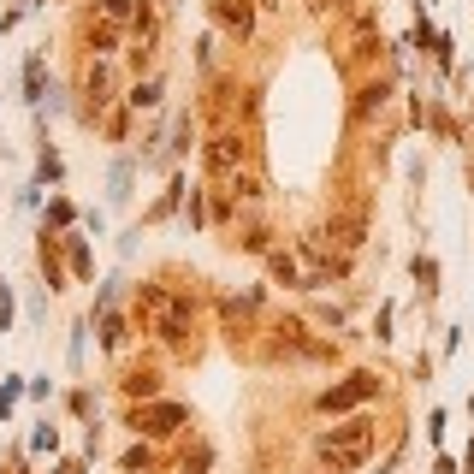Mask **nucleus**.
Wrapping results in <instances>:
<instances>
[{
    "label": "nucleus",
    "mask_w": 474,
    "mask_h": 474,
    "mask_svg": "<svg viewBox=\"0 0 474 474\" xmlns=\"http://www.w3.org/2000/svg\"><path fill=\"white\" fill-rule=\"evenodd\" d=\"M214 469V445L201 439V433H184V445H178V474H208Z\"/></svg>",
    "instance_id": "19"
},
{
    "label": "nucleus",
    "mask_w": 474,
    "mask_h": 474,
    "mask_svg": "<svg viewBox=\"0 0 474 474\" xmlns=\"http://www.w3.org/2000/svg\"><path fill=\"white\" fill-rule=\"evenodd\" d=\"M77 42H84V59H113V48L125 42V30L101 24L95 13H84V24H77Z\"/></svg>",
    "instance_id": "12"
},
{
    "label": "nucleus",
    "mask_w": 474,
    "mask_h": 474,
    "mask_svg": "<svg viewBox=\"0 0 474 474\" xmlns=\"http://www.w3.org/2000/svg\"><path fill=\"white\" fill-rule=\"evenodd\" d=\"M391 320H398V302H380V315H374V332H368L374 344H391V338H398V332H391Z\"/></svg>",
    "instance_id": "30"
},
{
    "label": "nucleus",
    "mask_w": 474,
    "mask_h": 474,
    "mask_svg": "<svg viewBox=\"0 0 474 474\" xmlns=\"http://www.w3.org/2000/svg\"><path fill=\"white\" fill-rule=\"evenodd\" d=\"M77 226V208L66 196H48V214H42V231H59V237H66V231Z\"/></svg>",
    "instance_id": "24"
},
{
    "label": "nucleus",
    "mask_w": 474,
    "mask_h": 474,
    "mask_svg": "<svg viewBox=\"0 0 474 474\" xmlns=\"http://www.w3.org/2000/svg\"><path fill=\"white\" fill-rule=\"evenodd\" d=\"M48 84H54V77H48V48H30L24 54V101H30V113L48 101Z\"/></svg>",
    "instance_id": "16"
},
{
    "label": "nucleus",
    "mask_w": 474,
    "mask_h": 474,
    "mask_svg": "<svg viewBox=\"0 0 474 474\" xmlns=\"http://www.w3.org/2000/svg\"><path fill=\"white\" fill-rule=\"evenodd\" d=\"M409 273H416V285H421V302H439V255H427V249H421L416 261H409Z\"/></svg>",
    "instance_id": "22"
},
{
    "label": "nucleus",
    "mask_w": 474,
    "mask_h": 474,
    "mask_svg": "<svg viewBox=\"0 0 474 474\" xmlns=\"http://www.w3.org/2000/svg\"><path fill=\"white\" fill-rule=\"evenodd\" d=\"M427 445H433V451L445 445V409H439V403L427 409Z\"/></svg>",
    "instance_id": "32"
},
{
    "label": "nucleus",
    "mask_w": 474,
    "mask_h": 474,
    "mask_svg": "<svg viewBox=\"0 0 474 474\" xmlns=\"http://www.w3.org/2000/svg\"><path fill=\"white\" fill-rule=\"evenodd\" d=\"M374 451H380V416L374 409H356V416H344V421H332V427L315 433V462L326 474H356Z\"/></svg>",
    "instance_id": "2"
},
{
    "label": "nucleus",
    "mask_w": 474,
    "mask_h": 474,
    "mask_svg": "<svg viewBox=\"0 0 474 474\" xmlns=\"http://www.w3.org/2000/svg\"><path fill=\"white\" fill-rule=\"evenodd\" d=\"M137 173H143V166H137V155H119L113 166H107V208H125V201H130Z\"/></svg>",
    "instance_id": "17"
},
{
    "label": "nucleus",
    "mask_w": 474,
    "mask_h": 474,
    "mask_svg": "<svg viewBox=\"0 0 474 474\" xmlns=\"http://www.w3.org/2000/svg\"><path fill=\"white\" fill-rule=\"evenodd\" d=\"M119 101V72L113 59H84V72H77V119L84 125H101V113Z\"/></svg>",
    "instance_id": "6"
},
{
    "label": "nucleus",
    "mask_w": 474,
    "mask_h": 474,
    "mask_svg": "<svg viewBox=\"0 0 474 474\" xmlns=\"http://www.w3.org/2000/svg\"><path fill=\"white\" fill-rule=\"evenodd\" d=\"M30 451H36V457H54V451H59V427H54L48 416L30 427Z\"/></svg>",
    "instance_id": "28"
},
{
    "label": "nucleus",
    "mask_w": 474,
    "mask_h": 474,
    "mask_svg": "<svg viewBox=\"0 0 474 474\" xmlns=\"http://www.w3.org/2000/svg\"><path fill=\"white\" fill-rule=\"evenodd\" d=\"M457 469H462V462L451 457V451H433V474H457Z\"/></svg>",
    "instance_id": "35"
},
{
    "label": "nucleus",
    "mask_w": 474,
    "mask_h": 474,
    "mask_svg": "<svg viewBox=\"0 0 474 474\" xmlns=\"http://www.w3.org/2000/svg\"><path fill=\"white\" fill-rule=\"evenodd\" d=\"M184 196H190V178H184V173H173V178H166V190H160V196L143 208V219H137V226H160V219L184 214Z\"/></svg>",
    "instance_id": "14"
},
{
    "label": "nucleus",
    "mask_w": 474,
    "mask_h": 474,
    "mask_svg": "<svg viewBox=\"0 0 474 474\" xmlns=\"http://www.w3.org/2000/svg\"><path fill=\"white\" fill-rule=\"evenodd\" d=\"M24 391H30V398H42V403H48V398H54V380H48V374H30V380H24Z\"/></svg>",
    "instance_id": "33"
},
{
    "label": "nucleus",
    "mask_w": 474,
    "mask_h": 474,
    "mask_svg": "<svg viewBox=\"0 0 474 474\" xmlns=\"http://www.w3.org/2000/svg\"><path fill=\"white\" fill-rule=\"evenodd\" d=\"M160 101H166V84H160V77H137V84L125 89V113H155Z\"/></svg>",
    "instance_id": "20"
},
{
    "label": "nucleus",
    "mask_w": 474,
    "mask_h": 474,
    "mask_svg": "<svg viewBox=\"0 0 474 474\" xmlns=\"http://www.w3.org/2000/svg\"><path fill=\"white\" fill-rule=\"evenodd\" d=\"M148 469H155V445H148V439L119 451V474H148Z\"/></svg>",
    "instance_id": "25"
},
{
    "label": "nucleus",
    "mask_w": 474,
    "mask_h": 474,
    "mask_svg": "<svg viewBox=\"0 0 474 474\" xmlns=\"http://www.w3.org/2000/svg\"><path fill=\"white\" fill-rule=\"evenodd\" d=\"M261 13H285V0H255Z\"/></svg>",
    "instance_id": "40"
},
{
    "label": "nucleus",
    "mask_w": 474,
    "mask_h": 474,
    "mask_svg": "<svg viewBox=\"0 0 474 474\" xmlns=\"http://www.w3.org/2000/svg\"><path fill=\"white\" fill-rule=\"evenodd\" d=\"M469 457H474V445H469Z\"/></svg>",
    "instance_id": "43"
},
{
    "label": "nucleus",
    "mask_w": 474,
    "mask_h": 474,
    "mask_svg": "<svg viewBox=\"0 0 474 474\" xmlns=\"http://www.w3.org/2000/svg\"><path fill=\"white\" fill-rule=\"evenodd\" d=\"M462 474H474V457H469V451H462Z\"/></svg>",
    "instance_id": "41"
},
{
    "label": "nucleus",
    "mask_w": 474,
    "mask_h": 474,
    "mask_svg": "<svg viewBox=\"0 0 474 474\" xmlns=\"http://www.w3.org/2000/svg\"><path fill=\"white\" fill-rule=\"evenodd\" d=\"M66 273L77 285H95V249H89V231H66Z\"/></svg>",
    "instance_id": "15"
},
{
    "label": "nucleus",
    "mask_w": 474,
    "mask_h": 474,
    "mask_svg": "<svg viewBox=\"0 0 474 474\" xmlns=\"http://www.w3.org/2000/svg\"><path fill=\"white\" fill-rule=\"evenodd\" d=\"M84 469H89L84 457H59V462H54V469H48V474H84Z\"/></svg>",
    "instance_id": "38"
},
{
    "label": "nucleus",
    "mask_w": 474,
    "mask_h": 474,
    "mask_svg": "<svg viewBox=\"0 0 474 474\" xmlns=\"http://www.w3.org/2000/svg\"><path fill=\"white\" fill-rule=\"evenodd\" d=\"M391 95H398V77H362L356 101H350V119H356V125H374V119L391 107Z\"/></svg>",
    "instance_id": "8"
},
{
    "label": "nucleus",
    "mask_w": 474,
    "mask_h": 474,
    "mask_svg": "<svg viewBox=\"0 0 474 474\" xmlns=\"http://www.w3.org/2000/svg\"><path fill=\"white\" fill-rule=\"evenodd\" d=\"M208 18H214V30L231 36V42H255L261 6H255V0H208Z\"/></svg>",
    "instance_id": "7"
},
{
    "label": "nucleus",
    "mask_w": 474,
    "mask_h": 474,
    "mask_svg": "<svg viewBox=\"0 0 474 474\" xmlns=\"http://www.w3.org/2000/svg\"><path fill=\"white\" fill-rule=\"evenodd\" d=\"M119 391H125L130 403H155V398H166V380H160L155 362H137V368L119 374Z\"/></svg>",
    "instance_id": "11"
},
{
    "label": "nucleus",
    "mask_w": 474,
    "mask_h": 474,
    "mask_svg": "<svg viewBox=\"0 0 474 474\" xmlns=\"http://www.w3.org/2000/svg\"><path fill=\"white\" fill-rule=\"evenodd\" d=\"M386 398V380L374 374V368H350L344 380H332L326 391H315V416H332V421H344L356 416V409H368V403Z\"/></svg>",
    "instance_id": "4"
},
{
    "label": "nucleus",
    "mask_w": 474,
    "mask_h": 474,
    "mask_svg": "<svg viewBox=\"0 0 474 474\" xmlns=\"http://www.w3.org/2000/svg\"><path fill=\"white\" fill-rule=\"evenodd\" d=\"M0 332H13V285L0 291Z\"/></svg>",
    "instance_id": "36"
},
{
    "label": "nucleus",
    "mask_w": 474,
    "mask_h": 474,
    "mask_svg": "<svg viewBox=\"0 0 474 474\" xmlns=\"http://www.w3.org/2000/svg\"><path fill=\"white\" fill-rule=\"evenodd\" d=\"M36 143H42V148H36V178H30V184H36V190H59V184H66V160H59V148L48 143V130L36 137Z\"/></svg>",
    "instance_id": "18"
},
{
    "label": "nucleus",
    "mask_w": 474,
    "mask_h": 474,
    "mask_svg": "<svg viewBox=\"0 0 474 474\" xmlns=\"http://www.w3.org/2000/svg\"><path fill=\"white\" fill-rule=\"evenodd\" d=\"M267 273H273V285H285V291H302V267H297V255L291 249H267Z\"/></svg>",
    "instance_id": "21"
},
{
    "label": "nucleus",
    "mask_w": 474,
    "mask_h": 474,
    "mask_svg": "<svg viewBox=\"0 0 474 474\" xmlns=\"http://www.w3.org/2000/svg\"><path fill=\"white\" fill-rule=\"evenodd\" d=\"M137 332H148L155 344L166 350H196V326H201V302L190 291H173L160 279H143L137 285V309H130Z\"/></svg>",
    "instance_id": "1"
},
{
    "label": "nucleus",
    "mask_w": 474,
    "mask_h": 474,
    "mask_svg": "<svg viewBox=\"0 0 474 474\" xmlns=\"http://www.w3.org/2000/svg\"><path fill=\"white\" fill-rule=\"evenodd\" d=\"M36 267H42L48 291L72 285V273H66V237H59V231H36Z\"/></svg>",
    "instance_id": "9"
},
{
    "label": "nucleus",
    "mask_w": 474,
    "mask_h": 474,
    "mask_svg": "<svg viewBox=\"0 0 474 474\" xmlns=\"http://www.w3.org/2000/svg\"><path fill=\"white\" fill-rule=\"evenodd\" d=\"M18 398H24V374H0V421H13Z\"/></svg>",
    "instance_id": "29"
},
{
    "label": "nucleus",
    "mask_w": 474,
    "mask_h": 474,
    "mask_svg": "<svg viewBox=\"0 0 474 474\" xmlns=\"http://www.w3.org/2000/svg\"><path fill=\"white\" fill-rule=\"evenodd\" d=\"M433 368H439V362H433L427 350H421V356H416V380H421V386H427V380H433Z\"/></svg>",
    "instance_id": "39"
},
{
    "label": "nucleus",
    "mask_w": 474,
    "mask_h": 474,
    "mask_svg": "<svg viewBox=\"0 0 474 474\" xmlns=\"http://www.w3.org/2000/svg\"><path fill=\"white\" fill-rule=\"evenodd\" d=\"M427 6H433V0H427Z\"/></svg>",
    "instance_id": "44"
},
{
    "label": "nucleus",
    "mask_w": 474,
    "mask_h": 474,
    "mask_svg": "<svg viewBox=\"0 0 474 474\" xmlns=\"http://www.w3.org/2000/svg\"><path fill=\"white\" fill-rule=\"evenodd\" d=\"M84 231H89V237H101V231H107V214H101V208H89V214H84Z\"/></svg>",
    "instance_id": "37"
},
{
    "label": "nucleus",
    "mask_w": 474,
    "mask_h": 474,
    "mask_svg": "<svg viewBox=\"0 0 474 474\" xmlns=\"http://www.w3.org/2000/svg\"><path fill=\"white\" fill-rule=\"evenodd\" d=\"M255 309H261V291H244V297H219V302H214V315H219V326H226L231 344H237V338H249V320H255Z\"/></svg>",
    "instance_id": "10"
},
{
    "label": "nucleus",
    "mask_w": 474,
    "mask_h": 474,
    "mask_svg": "<svg viewBox=\"0 0 474 474\" xmlns=\"http://www.w3.org/2000/svg\"><path fill=\"white\" fill-rule=\"evenodd\" d=\"M89 320H95V338H101V350H107V356H125L130 338H137V320L119 315V309H107V315H89Z\"/></svg>",
    "instance_id": "13"
},
{
    "label": "nucleus",
    "mask_w": 474,
    "mask_h": 474,
    "mask_svg": "<svg viewBox=\"0 0 474 474\" xmlns=\"http://www.w3.org/2000/svg\"><path fill=\"white\" fill-rule=\"evenodd\" d=\"M72 416L84 421V427H95V421H101V409H95V398H89V391H72Z\"/></svg>",
    "instance_id": "31"
},
{
    "label": "nucleus",
    "mask_w": 474,
    "mask_h": 474,
    "mask_svg": "<svg viewBox=\"0 0 474 474\" xmlns=\"http://www.w3.org/2000/svg\"><path fill=\"white\" fill-rule=\"evenodd\" d=\"M119 297H125V273H107V279H101V291H95V309H89V315H107V309H119Z\"/></svg>",
    "instance_id": "27"
},
{
    "label": "nucleus",
    "mask_w": 474,
    "mask_h": 474,
    "mask_svg": "<svg viewBox=\"0 0 474 474\" xmlns=\"http://www.w3.org/2000/svg\"><path fill=\"white\" fill-rule=\"evenodd\" d=\"M178 219H184V231H201V226H208V190H201V184H190L184 214H178Z\"/></svg>",
    "instance_id": "26"
},
{
    "label": "nucleus",
    "mask_w": 474,
    "mask_h": 474,
    "mask_svg": "<svg viewBox=\"0 0 474 474\" xmlns=\"http://www.w3.org/2000/svg\"><path fill=\"white\" fill-rule=\"evenodd\" d=\"M315 320H320V326H344V309H338V302H320Z\"/></svg>",
    "instance_id": "34"
},
{
    "label": "nucleus",
    "mask_w": 474,
    "mask_h": 474,
    "mask_svg": "<svg viewBox=\"0 0 474 474\" xmlns=\"http://www.w3.org/2000/svg\"><path fill=\"white\" fill-rule=\"evenodd\" d=\"M201 173L214 178V184H231V178L255 173V143H249L244 125H214L208 137H201Z\"/></svg>",
    "instance_id": "3"
},
{
    "label": "nucleus",
    "mask_w": 474,
    "mask_h": 474,
    "mask_svg": "<svg viewBox=\"0 0 474 474\" xmlns=\"http://www.w3.org/2000/svg\"><path fill=\"white\" fill-rule=\"evenodd\" d=\"M125 427L137 433V439H184L190 433V403H178V398H155V403H130V416H125Z\"/></svg>",
    "instance_id": "5"
},
{
    "label": "nucleus",
    "mask_w": 474,
    "mask_h": 474,
    "mask_svg": "<svg viewBox=\"0 0 474 474\" xmlns=\"http://www.w3.org/2000/svg\"><path fill=\"white\" fill-rule=\"evenodd\" d=\"M469 416H474V391H469Z\"/></svg>",
    "instance_id": "42"
},
{
    "label": "nucleus",
    "mask_w": 474,
    "mask_h": 474,
    "mask_svg": "<svg viewBox=\"0 0 474 474\" xmlns=\"http://www.w3.org/2000/svg\"><path fill=\"white\" fill-rule=\"evenodd\" d=\"M137 6H143V0H89V13H95L101 24H113V30H130Z\"/></svg>",
    "instance_id": "23"
}]
</instances>
